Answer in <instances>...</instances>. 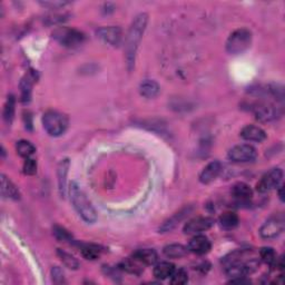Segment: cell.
<instances>
[{"mask_svg": "<svg viewBox=\"0 0 285 285\" xmlns=\"http://www.w3.org/2000/svg\"><path fill=\"white\" fill-rule=\"evenodd\" d=\"M256 156H258L256 149L249 144L236 145L229 151V158L234 163H249L253 161Z\"/></svg>", "mask_w": 285, "mask_h": 285, "instance_id": "obj_8", "label": "cell"}, {"mask_svg": "<svg viewBox=\"0 0 285 285\" xmlns=\"http://www.w3.org/2000/svg\"><path fill=\"white\" fill-rule=\"evenodd\" d=\"M174 271H175L174 264L169 262H160L155 265L154 277L158 280H166L172 277Z\"/></svg>", "mask_w": 285, "mask_h": 285, "instance_id": "obj_21", "label": "cell"}, {"mask_svg": "<svg viewBox=\"0 0 285 285\" xmlns=\"http://www.w3.org/2000/svg\"><path fill=\"white\" fill-rule=\"evenodd\" d=\"M214 223H215V221L212 217H196L188 221L185 224L183 231L185 234L188 235L199 234V233L210 230L214 225Z\"/></svg>", "mask_w": 285, "mask_h": 285, "instance_id": "obj_10", "label": "cell"}, {"mask_svg": "<svg viewBox=\"0 0 285 285\" xmlns=\"http://www.w3.org/2000/svg\"><path fill=\"white\" fill-rule=\"evenodd\" d=\"M13 115H15V97H13L12 95H10V96H8L6 105H4V108H3L4 121L10 124V123L12 122Z\"/></svg>", "mask_w": 285, "mask_h": 285, "instance_id": "obj_30", "label": "cell"}, {"mask_svg": "<svg viewBox=\"0 0 285 285\" xmlns=\"http://www.w3.org/2000/svg\"><path fill=\"white\" fill-rule=\"evenodd\" d=\"M57 254H58L60 261L64 263L66 268L71 269V270H77L79 268L78 261L76 260L73 255L67 253V252H65L63 250H58L57 251Z\"/></svg>", "mask_w": 285, "mask_h": 285, "instance_id": "obj_27", "label": "cell"}, {"mask_svg": "<svg viewBox=\"0 0 285 285\" xmlns=\"http://www.w3.org/2000/svg\"><path fill=\"white\" fill-rule=\"evenodd\" d=\"M53 37L59 44L68 47V48H74V47L82 45L85 40V35L82 31L68 27L57 28L53 32Z\"/></svg>", "mask_w": 285, "mask_h": 285, "instance_id": "obj_5", "label": "cell"}, {"mask_svg": "<svg viewBox=\"0 0 285 285\" xmlns=\"http://www.w3.org/2000/svg\"><path fill=\"white\" fill-rule=\"evenodd\" d=\"M69 168V160L63 159L59 163L58 166V184H59V191L61 196L65 197L66 195V185H67V173Z\"/></svg>", "mask_w": 285, "mask_h": 285, "instance_id": "obj_20", "label": "cell"}, {"mask_svg": "<svg viewBox=\"0 0 285 285\" xmlns=\"http://www.w3.org/2000/svg\"><path fill=\"white\" fill-rule=\"evenodd\" d=\"M241 137L249 142H261L267 139V134H265V132L261 127L254 125H248L242 130Z\"/></svg>", "mask_w": 285, "mask_h": 285, "instance_id": "obj_15", "label": "cell"}, {"mask_svg": "<svg viewBox=\"0 0 285 285\" xmlns=\"http://www.w3.org/2000/svg\"><path fill=\"white\" fill-rule=\"evenodd\" d=\"M31 77L26 76L25 78L21 79L20 82V92H21V102L28 103L30 101L31 97V88H32V82Z\"/></svg>", "mask_w": 285, "mask_h": 285, "instance_id": "obj_28", "label": "cell"}, {"mask_svg": "<svg viewBox=\"0 0 285 285\" xmlns=\"http://www.w3.org/2000/svg\"><path fill=\"white\" fill-rule=\"evenodd\" d=\"M252 44V32L245 28L233 31L226 41V50L231 55L243 54Z\"/></svg>", "mask_w": 285, "mask_h": 285, "instance_id": "obj_3", "label": "cell"}, {"mask_svg": "<svg viewBox=\"0 0 285 285\" xmlns=\"http://www.w3.org/2000/svg\"><path fill=\"white\" fill-rule=\"evenodd\" d=\"M40 3L45 7H49L50 9H59L61 7L66 6V4H68L69 2L67 1H45V2H40Z\"/></svg>", "mask_w": 285, "mask_h": 285, "instance_id": "obj_35", "label": "cell"}, {"mask_svg": "<svg viewBox=\"0 0 285 285\" xmlns=\"http://www.w3.org/2000/svg\"><path fill=\"white\" fill-rule=\"evenodd\" d=\"M69 195L70 201L73 203V206L78 213V215L83 218V220L88 223V224H93L97 221V213L95 211L92 203L88 201L86 194L80 188L77 183L73 182L70 184L69 187Z\"/></svg>", "mask_w": 285, "mask_h": 285, "instance_id": "obj_2", "label": "cell"}, {"mask_svg": "<svg viewBox=\"0 0 285 285\" xmlns=\"http://www.w3.org/2000/svg\"><path fill=\"white\" fill-rule=\"evenodd\" d=\"M82 254L87 260H96L102 254V249L98 245L87 244L82 249Z\"/></svg>", "mask_w": 285, "mask_h": 285, "instance_id": "obj_29", "label": "cell"}, {"mask_svg": "<svg viewBox=\"0 0 285 285\" xmlns=\"http://www.w3.org/2000/svg\"><path fill=\"white\" fill-rule=\"evenodd\" d=\"M239 222H240L239 216L233 212L224 213L223 215H221L220 220H218V223H220L221 227L225 231L234 230L235 227L239 225Z\"/></svg>", "mask_w": 285, "mask_h": 285, "instance_id": "obj_23", "label": "cell"}, {"mask_svg": "<svg viewBox=\"0 0 285 285\" xmlns=\"http://www.w3.org/2000/svg\"><path fill=\"white\" fill-rule=\"evenodd\" d=\"M51 275H53L54 283H56V284L65 283L64 272L58 267H55L53 270H51Z\"/></svg>", "mask_w": 285, "mask_h": 285, "instance_id": "obj_34", "label": "cell"}, {"mask_svg": "<svg viewBox=\"0 0 285 285\" xmlns=\"http://www.w3.org/2000/svg\"><path fill=\"white\" fill-rule=\"evenodd\" d=\"M42 125L50 136L57 137L63 135L67 130L68 120L64 114L56 111H48L42 117Z\"/></svg>", "mask_w": 285, "mask_h": 285, "instance_id": "obj_4", "label": "cell"}, {"mask_svg": "<svg viewBox=\"0 0 285 285\" xmlns=\"http://www.w3.org/2000/svg\"><path fill=\"white\" fill-rule=\"evenodd\" d=\"M211 248H212V244H211L210 240L204 235L194 236L193 239L189 241L188 246H187L188 251H191L192 253L197 254V255H204V254L208 253Z\"/></svg>", "mask_w": 285, "mask_h": 285, "instance_id": "obj_12", "label": "cell"}, {"mask_svg": "<svg viewBox=\"0 0 285 285\" xmlns=\"http://www.w3.org/2000/svg\"><path fill=\"white\" fill-rule=\"evenodd\" d=\"M252 113L255 115L256 120L261 122H271L277 120L281 115L279 107L274 106L269 102H259L254 103L251 107Z\"/></svg>", "mask_w": 285, "mask_h": 285, "instance_id": "obj_7", "label": "cell"}, {"mask_svg": "<svg viewBox=\"0 0 285 285\" xmlns=\"http://www.w3.org/2000/svg\"><path fill=\"white\" fill-rule=\"evenodd\" d=\"M260 258L265 264L270 265L271 268H274L278 261V255L272 248H263L260 251Z\"/></svg>", "mask_w": 285, "mask_h": 285, "instance_id": "obj_26", "label": "cell"}, {"mask_svg": "<svg viewBox=\"0 0 285 285\" xmlns=\"http://www.w3.org/2000/svg\"><path fill=\"white\" fill-rule=\"evenodd\" d=\"M283 170L281 168H273L261 178L260 182L256 185V189L260 193H267L271 189L277 188L282 182Z\"/></svg>", "mask_w": 285, "mask_h": 285, "instance_id": "obj_9", "label": "cell"}, {"mask_svg": "<svg viewBox=\"0 0 285 285\" xmlns=\"http://www.w3.org/2000/svg\"><path fill=\"white\" fill-rule=\"evenodd\" d=\"M16 150L17 153L21 156V157L28 158L31 155L35 154L36 147L28 141H19L16 144Z\"/></svg>", "mask_w": 285, "mask_h": 285, "instance_id": "obj_25", "label": "cell"}, {"mask_svg": "<svg viewBox=\"0 0 285 285\" xmlns=\"http://www.w3.org/2000/svg\"><path fill=\"white\" fill-rule=\"evenodd\" d=\"M222 172V164L218 160L211 161L207 164L204 169L202 170L201 175H199V180L203 184H210L213 180H215L218 175Z\"/></svg>", "mask_w": 285, "mask_h": 285, "instance_id": "obj_13", "label": "cell"}, {"mask_svg": "<svg viewBox=\"0 0 285 285\" xmlns=\"http://www.w3.org/2000/svg\"><path fill=\"white\" fill-rule=\"evenodd\" d=\"M232 195L237 199L239 203H248L253 196V191L246 183L240 182L233 185L232 187Z\"/></svg>", "mask_w": 285, "mask_h": 285, "instance_id": "obj_16", "label": "cell"}, {"mask_svg": "<svg viewBox=\"0 0 285 285\" xmlns=\"http://www.w3.org/2000/svg\"><path fill=\"white\" fill-rule=\"evenodd\" d=\"M279 195H280V199H281V201H283V188L282 187H280Z\"/></svg>", "mask_w": 285, "mask_h": 285, "instance_id": "obj_36", "label": "cell"}, {"mask_svg": "<svg viewBox=\"0 0 285 285\" xmlns=\"http://www.w3.org/2000/svg\"><path fill=\"white\" fill-rule=\"evenodd\" d=\"M98 37L103 39L107 44L112 46H118L122 41V29L120 27L111 26V27H103L97 30Z\"/></svg>", "mask_w": 285, "mask_h": 285, "instance_id": "obj_11", "label": "cell"}, {"mask_svg": "<svg viewBox=\"0 0 285 285\" xmlns=\"http://www.w3.org/2000/svg\"><path fill=\"white\" fill-rule=\"evenodd\" d=\"M23 173L26 175H34L37 172V163L35 159H32L30 157L26 158L25 163H23Z\"/></svg>", "mask_w": 285, "mask_h": 285, "instance_id": "obj_33", "label": "cell"}, {"mask_svg": "<svg viewBox=\"0 0 285 285\" xmlns=\"http://www.w3.org/2000/svg\"><path fill=\"white\" fill-rule=\"evenodd\" d=\"M159 85L155 80H144L140 86V93L146 98H154L159 94Z\"/></svg>", "mask_w": 285, "mask_h": 285, "instance_id": "obj_19", "label": "cell"}, {"mask_svg": "<svg viewBox=\"0 0 285 285\" xmlns=\"http://www.w3.org/2000/svg\"><path fill=\"white\" fill-rule=\"evenodd\" d=\"M188 281V275L187 272L184 269L175 270L174 273L170 277V283L174 285H182L187 283Z\"/></svg>", "mask_w": 285, "mask_h": 285, "instance_id": "obj_31", "label": "cell"}, {"mask_svg": "<svg viewBox=\"0 0 285 285\" xmlns=\"http://www.w3.org/2000/svg\"><path fill=\"white\" fill-rule=\"evenodd\" d=\"M132 258H134L136 261H139V262L142 265H153L156 263L158 256L154 250L144 249L136 251L135 253L133 254Z\"/></svg>", "mask_w": 285, "mask_h": 285, "instance_id": "obj_17", "label": "cell"}, {"mask_svg": "<svg viewBox=\"0 0 285 285\" xmlns=\"http://www.w3.org/2000/svg\"><path fill=\"white\" fill-rule=\"evenodd\" d=\"M121 269L126 271V272L128 273L135 274V275H140L142 272V270H144V268H142V264H141L139 261H136L134 258L127 259L124 261V262H122Z\"/></svg>", "mask_w": 285, "mask_h": 285, "instance_id": "obj_24", "label": "cell"}, {"mask_svg": "<svg viewBox=\"0 0 285 285\" xmlns=\"http://www.w3.org/2000/svg\"><path fill=\"white\" fill-rule=\"evenodd\" d=\"M147 21H148V16H147L146 13H140L139 16H136L130 30H128L125 41V56L128 69H132L134 67L136 53L137 49H139L142 34H144L146 29Z\"/></svg>", "mask_w": 285, "mask_h": 285, "instance_id": "obj_1", "label": "cell"}, {"mask_svg": "<svg viewBox=\"0 0 285 285\" xmlns=\"http://www.w3.org/2000/svg\"><path fill=\"white\" fill-rule=\"evenodd\" d=\"M54 235L59 242H73V236H71L70 233L67 230H65L64 227L55 226Z\"/></svg>", "mask_w": 285, "mask_h": 285, "instance_id": "obj_32", "label": "cell"}, {"mask_svg": "<svg viewBox=\"0 0 285 285\" xmlns=\"http://www.w3.org/2000/svg\"><path fill=\"white\" fill-rule=\"evenodd\" d=\"M1 195L3 197L11 198V199H19L20 198V193L18 188L13 185L10 179L7 178L6 175H1Z\"/></svg>", "mask_w": 285, "mask_h": 285, "instance_id": "obj_18", "label": "cell"}, {"mask_svg": "<svg viewBox=\"0 0 285 285\" xmlns=\"http://www.w3.org/2000/svg\"><path fill=\"white\" fill-rule=\"evenodd\" d=\"M163 253L169 259H180L187 255L188 249L182 244H169L165 246Z\"/></svg>", "mask_w": 285, "mask_h": 285, "instance_id": "obj_22", "label": "cell"}, {"mask_svg": "<svg viewBox=\"0 0 285 285\" xmlns=\"http://www.w3.org/2000/svg\"><path fill=\"white\" fill-rule=\"evenodd\" d=\"M285 229V220L283 214H277L271 216L260 229V235L265 240L275 239L282 234Z\"/></svg>", "mask_w": 285, "mask_h": 285, "instance_id": "obj_6", "label": "cell"}, {"mask_svg": "<svg viewBox=\"0 0 285 285\" xmlns=\"http://www.w3.org/2000/svg\"><path fill=\"white\" fill-rule=\"evenodd\" d=\"M191 212H192V207L187 206V207L182 208L179 212L175 213L172 217H169L167 221H165L163 223V225L159 227V233H167V232L173 231L175 227L179 224V222H182Z\"/></svg>", "mask_w": 285, "mask_h": 285, "instance_id": "obj_14", "label": "cell"}]
</instances>
